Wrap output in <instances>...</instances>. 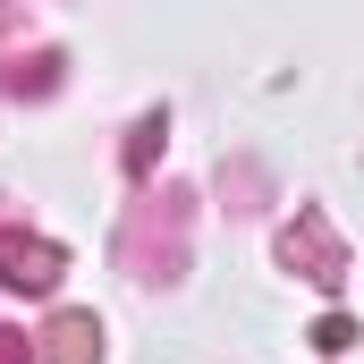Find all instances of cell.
<instances>
[{"label": "cell", "instance_id": "3", "mask_svg": "<svg viewBox=\"0 0 364 364\" xmlns=\"http://www.w3.org/2000/svg\"><path fill=\"white\" fill-rule=\"evenodd\" d=\"M348 339H356V322H348V314H331V322L314 331V348H348Z\"/></svg>", "mask_w": 364, "mask_h": 364}, {"label": "cell", "instance_id": "4", "mask_svg": "<svg viewBox=\"0 0 364 364\" xmlns=\"http://www.w3.org/2000/svg\"><path fill=\"white\" fill-rule=\"evenodd\" d=\"M0 364H34V348H26L17 331H0Z\"/></svg>", "mask_w": 364, "mask_h": 364}, {"label": "cell", "instance_id": "2", "mask_svg": "<svg viewBox=\"0 0 364 364\" xmlns=\"http://www.w3.org/2000/svg\"><path fill=\"white\" fill-rule=\"evenodd\" d=\"M43 356H51V364H93V356H102V331H93V314H60Z\"/></svg>", "mask_w": 364, "mask_h": 364}, {"label": "cell", "instance_id": "1", "mask_svg": "<svg viewBox=\"0 0 364 364\" xmlns=\"http://www.w3.org/2000/svg\"><path fill=\"white\" fill-rule=\"evenodd\" d=\"M0 279L9 288H51L60 279V246L51 237H26V229H0Z\"/></svg>", "mask_w": 364, "mask_h": 364}]
</instances>
